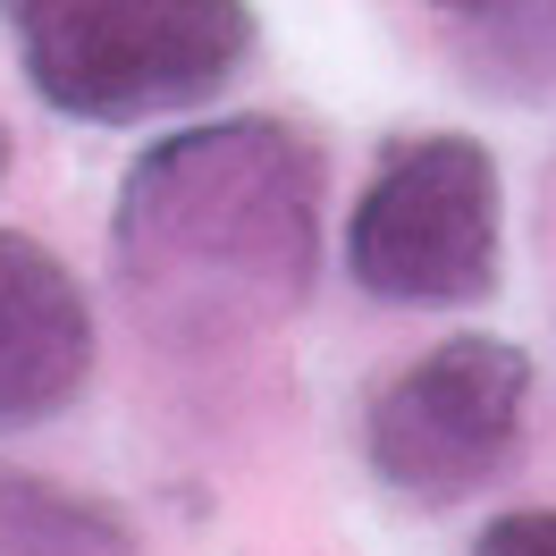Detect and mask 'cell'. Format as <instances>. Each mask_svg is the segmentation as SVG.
<instances>
[{
  "mask_svg": "<svg viewBox=\"0 0 556 556\" xmlns=\"http://www.w3.org/2000/svg\"><path fill=\"white\" fill-rule=\"evenodd\" d=\"M118 278L161 329L228 338L287 320L320 262V161L278 118L152 143L118 186Z\"/></svg>",
  "mask_w": 556,
  "mask_h": 556,
  "instance_id": "obj_1",
  "label": "cell"
},
{
  "mask_svg": "<svg viewBox=\"0 0 556 556\" xmlns=\"http://www.w3.org/2000/svg\"><path fill=\"white\" fill-rule=\"evenodd\" d=\"M0 17L35 93L93 127L211 102L253 51L244 0H0Z\"/></svg>",
  "mask_w": 556,
  "mask_h": 556,
  "instance_id": "obj_2",
  "label": "cell"
},
{
  "mask_svg": "<svg viewBox=\"0 0 556 556\" xmlns=\"http://www.w3.org/2000/svg\"><path fill=\"white\" fill-rule=\"evenodd\" d=\"M346 270L388 304L489 295V278H497V161L472 136L405 143L354 203Z\"/></svg>",
  "mask_w": 556,
  "mask_h": 556,
  "instance_id": "obj_3",
  "label": "cell"
},
{
  "mask_svg": "<svg viewBox=\"0 0 556 556\" xmlns=\"http://www.w3.org/2000/svg\"><path fill=\"white\" fill-rule=\"evenodd\" d=\"M531 363L506 338H447L371 396V464L421 506H455L515 455Z\"/></svg>",
  "mask_w": 556,
  "mask_h": 556,
  "instance_id": "obj_4",
  "label": "cell"
},
{
  "mask_svg": "<svg viewBox=\"0 0 556 556\" xmlns=\"http://www.w3.org/2000/svg\"><path fill=\"white\" fill-rule=\"evenodd\" d=\"M93 371V313L60 270V253L0 228V430L68 414Z\"/></svg>",
  "mask_w": 556,
  "mask_h": 556,
  "instance_id": "obj_5",
  "label": "cell"
},
{
  "mask_svg": "<svg viewBox=\"0 0 556 556\" xmlns=\"http://www.w3.org/2000/svg\"><path fill=\"white\" fill-rule=\"evenodd\" d=\"M0 556H136V540L110 506L0 464Z\"/></svg>",
  "mask_w": 556,
  "mask_h": 556,
  "instance_id": "obj_6",
  "label": "cell"
},
{
  "mask_svg": "<svg viewBox=\"0 0 556 556\" xmlns=\"http://www.w3.org/2000/svg\"><path fill=\"white\" fill-rule=\"evenodd\" d=\"M472 556H556V515H506V522H489Z\"/></svg>",
  "mask_w": 556,
  "mask_h": 556,
  "instance_id": "obj_7",
  "label": "cell"
},
{
  "mask_svg": "<svg viewBox=\"0 0 556 556\" xmlns=\"http://www.w3.org/2000/svg\"><path fill=\"white\" fill-rule=\"evenodd\" d=\"M430 9H489V0H430Z\"/></svg>",
  "mask_w": 556,
  "mask_h": 556,
  "instance_id": "obj_8",
  "label": "cell"
}]
</instances>
